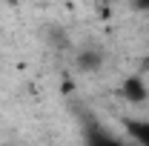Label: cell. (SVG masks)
Listing matches in <instances>:
<instances>
[{"label": "cell", "mask_w": 149, "mask_h": 146, "mask_svg": "<svg viewBox=\"0 0 149 146\" xmlns=\"http://www.w3.org/2000/svg\"><path fill=\"white\" fill-rule=\"evenodd\" d=\"M123 129H126V138L135 146H149V120L146 117H126Z\"/></svg>", "instance_id": "6da1fadb"}, {"label": "cell", "mask_w": 149, "mask_h": 146, "mask_svg": "<svg viewBox=\"0 0 149 146\" xmlns=\"http://www.w3.org/2000/svg\"><path fill=\"white\" fill-rule=\"evenodd\" d=\"M86 146H135L132 140H120L118 135H112L100 126H89L86 132Z\"/></svg>", "instance_id": "7a4b0ae2"}, {"label": "cell", "mask_w": 149, "mask_h": 146, "mask_svg": "<svg viewBox=\"0 0 149 146\" xmlns=\"http://www.w3.org/2000/svg\"><path fill=\"white\" fill-rule=\"evenodd\" d=\"M120 92H123V97H126L129 103H143V100L149 97L146 83H143V77H141V74L126 77V80H123V86H120Z\"/></svg>", "instance_id": "3957f363"}, {"label": "cell", "mask_w": 149, "mask_h": 146, "mask_svg": "<svg viewBox=\"0 0 149 146\" xmlns=\"http://www.w3.org/2000/svg\"><path fill=\"white\" fill-rule=\"evenodd\" d=\"M103 60H106V55H103L100 49H95V46L80 49V52H77V69H80V72H100Z\"/></svg>", "instance_id": "277c9868"}]
</instances>
